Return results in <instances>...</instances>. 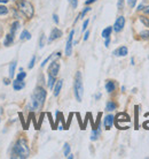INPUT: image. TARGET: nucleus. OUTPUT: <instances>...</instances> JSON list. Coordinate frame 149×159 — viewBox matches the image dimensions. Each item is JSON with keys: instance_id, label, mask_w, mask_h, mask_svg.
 <instances>
[{"instance_id": "obj_18", "label": "nucleus", "mask_w": 149, "mask_h": 159, "mask_svg": "<svg viewBox=\"0 0 149 159\" xmlns=\"http://www.w3.org/2000/svg\"><path fill=\"white\" fill-rule=\"evenodd\" d=\"M16 61H13L9 66V78H13L15 75V69H16Z\"/></svg>"}, {"instance_id": "obj_7", "label": "nucleus", "mask_w": 149, "mask_h": 159, "mask_svg": "<svg viewBox=\"0 0 149 159\" xmlns=\"http://www.w3.org/2000/svg\"><path fill=\"white\" fill-rule=\"evenodd\" d=\"M124 26H125V17L124 16H118L115 24H114V27H113V29H114V31L120 32L124 29Z\"/></svg>"}, {"instance_id": "obj_4", "label": "nucleus", "mask_w": 149, "mask_h": 159, "mask_svg": "<svg viewBox=\"0 0 149 159\" xmlns=\"http://www.w3.org/2000/svg\"><path fill=\"white\" fill-rule=\"evenodd\" d=\"M17 8L20 9V12L27 17V19H31L33 16L34 9L32 3L29 2L28 0H19L17 1Z\"/></svg>"}, {"instance_id": "obj_44", "label": "nucleus", "mask_w": 149, "mask_h": 159, "mask_svg": "<svg viewBox=\"0 0 149 159\" xmlns=\"http://www.w3.org/2000/svg\"><path fill=\"white\" fill-rule=\"evenodd\" d=\"M3 82H5V84H9V82H8V80H3Z\"/></svg>"}, {"instance_id": "obj_11", "label": "nucleus", "mask_w": 149, "mask_h": 159, "mask_svg": "<svg viewBox=\"0 0 149 159\" xmlns=\"http://www.w3.org/2000/svg\"><path fill=\"white\" fill-rule=\"evenodd\" d=\"M106 90H107V92H109V94H111V92H114L115 91V89H116V83H115V81H111V80H109V81H107L106 82Z\"/></svg>"}, {"instance_id": "obj_15", "label": "nucleus", "mask_w": 149, "mask_h": 159, "mask_svg": "<svg viewBox=\"0 0 149 159\" xmlns=\"http://www.w3.org/2000/svg\"><path fill=\"white\" fill-rule=\"evenodd\" d=\"M113 27H107L106 29H103V31H102V37L104 38V39H107V38H110V35H111V32H113Z\"/></svg>"}, {"instance_id": "obj_1", "label": "nucleus", "mask_w": 149, "mask_h": 159, "mask_svg": "<svg viewBox=\"0 0 149 159\" xmlns=\"http://www.w3.org/2000/svg\"><path fill=\"white\" fill-rule=\"evenodd\" d=\"M46 99V90L41 87H37L31 96L30 103L28 105V108L30 111H38L43 107Z\"/></svg>"}, {"instance_id": "obj_46", "label": "nucleus", "mask_w": 149, "mask_h": 159, "mask_svg": "<svg viewBox=\"0 0 149 159\" xmlns=\"http://www.w3.org/2000/svg\"><path fill=\"white\" fill-rule=\"evenodd\" d=\"M7 1H9V0H0V2H7Z\"/></svg>"}, {"instance_id": "obj_29", "label": "nucleus", "mask_w": 149, "mask_h": 159, "mask_svg": "<svg viewBox=\"0 0 149 159\" xmlns=\"http://www.w3.org/2000/svg\"><path fill=\"white\" fill-rule=\"evenodd\" d=\"M138 113H139V106H135V129H138L139 124H138Z\"/></svg>"}, {"instance_id": "obj_45", "label": "nucleus", "mask_w": 149, "mask_h": 159, "mask_svg": "<svg viewBox=\"0 0 149 159\" xmlns=\"http://www.w3.org/2000/svg\"><path fill=\"white\" fill-rule=\"evenodd\" d=\"M131 64H132V65H134V59H133V58L131 59Z\"/></svg>"}, {"instance_id": "obj_43", "label": "nucleus", "mask_w": 149, "mask_h": 159, "mask_svg": "<svg viewBox=\"0 0 149 159\" xmlns=\"http://www.w3.org/2000/svg\"><path fill=\"white\" fill-rule=\"evenodd\" d=\"M67 158H69V159H72V158H73V156H72V155H68V157H67Z\"/></svg>"}, {"instance_id": "obj_22", "label": "nucleus", "mask_w": 149, "mask_h": 159, "mask_svg": "<svg viewBox=\"0 0 149 159\" xmlns=\"http://www.w3.org/2000/svg\"><path fill=\"white\" fill-rule=\"evenodd\" d=\"M140 37L141 39H145V40H149V30H145V31L140 32Z\"/></svg>"}, {"instance_id": "obj_23", "label": "nucleus", "mask_w": 149, "mask_h": 159, "mask_svg": "<svg viewBox=\"0 0 149 159\" xmlns=\"http://www.w3.org/2000/svg\"><path fill=\"white\" fill-rule=\"evenodd\" d=\"M139 20L141 21L142 24H145V27H148L149 28V19L148 17H145V16H139Z\"/></svg>"}, {"instance_id": "obj_25", "label": "nucleus", "mask_w": 149, "mask_h": 159, "mask_svg": "<svg viewBox=\"0 0 149 159\" xmlns=\"http://www.w3.org/2000/svg\"><path fill=\"white\" fill-rule=\"evenodd\" d=\"M8 14V8L3 5H0V15H7Z\"/></svg>"}, {"instance_id": "obj_42", "label": "nucleus", "mask_w": 149, "mask_h": 159, "mask_svg": "<svg viewBox=\"0 0 149 159\" xmlns=\"http://www.w3.org/2000/svg\"><path fill=\"white\" fill-rule=\"evenodd\" d=\"M100 97H101V94H98V95L95 96V99H99Z\"/></svg>"}, {"instance_id": "obj_10", "label": "nucleus", "mask_w": 149, "mask_h": 159, "mask_svg": "<svg viewBox=\"0 0 149 159\" xmlns=\"http://www.w3.org/2000/svg\"><path fill=\"white\" fill-rule=\"evenodd\" d=\"M127 53H128V50L126 46H120L114 51V56H116V57H125V56H127Z\"/></svg>"}, {"instance_id": "obj_32", "label": "nucleus", "mask_w": 149, "mask_h": 159, "mask_svg": "<svg viewBox=\"0 0 149 159\" xmlns=\"http://www.w3.org/2000/svg\"><path fill=\"white\" fill-rule=\"evenodd\" d=\"M52 58H53V54H52V56H49V57H47V58H46V59H45V60L41 62V67H44V66L47 64V62H48V61H49Z\"/></svg>"}, {"instance_id": "obj_40", "label": "nucleus", "mask_w": 149, "mask_h": 159, "mask_svg": "<svg viewBox=\"0 0 149 159\" xmlns=\"http://www.w3.org/2000/svg\"><path fill=\"white\" fill-rule=\"evenodd\" d=\"M96 0H86L85 1V5H91V3H93V2H95Z\"/></svg>"}, {"instance_id": "obj_30", "label": "nucleus", "mask_w": 149, "mask_h": 159, "mask_svg": "<svg viewBox=\"0 0 149 159\" xmlns=\"http://www.w3.org/2000/svg\"><path fill=\"white\" fill-rule=\"evenodd\" d=\"M69 2H70L71 7H72L73 9L77 8V6H78V0H69Z\"/></svg>"}, {"instance_id": "obj_12", "label": "nucleus", "mask_w": 149, "mask_h": 159, "mask_svg": "<svg viewBox=\"0 0 149 159\" xmlns=\"http://www.w3.org/2000/svg\"><path fill=\"white\" fill-rule=\"evenodd\" d=\"M24 87H25V83H24L23 81H20V80H17V78H16V80L13 82V89H14L15 91L22 90Z\"/></svg>"}, {"instance_id": "obj_39", "label": "nucleus", "mask_w": 149, "mask_h": 159, "mask_svg": "<svg viewBox=\"0 0 149 159\" xmlns=\"http://www.w3.org/2000/svg\"><path fill=\"white\" fill-rule=\"evenodd\" d=\"M89 31H86L85 35H84V40H87V39H89Z\"/></svg>"}, {"instance_id": "obj_16", "label": "nucleus", "mask_w": 149, "mask_h": 159, "mask_svg": "<svg viewBox=\"0 0 149 159\" xmlns=\"http://www.w3.org/2000/svg\"><path fill=\"white\" fill-rule=\"evenodd\" d=\"M100 136V127L95 128L92 130V135H91V141H96Z\"/></svg>"}, {"instance_id": "obj_38", "label": "nucleus", "mask_w": 149, "mask_h": 159, "mask_svg": "<svg viewBox=\"0 0 149 159\" xmlns=\"http://www.w3.org/2000/svg\"><path fill=\"white\" fill-rule=\"evenodd\" d=\"M144 7H145V5H144V3H141V5H139V6H138L137 10H144Z\"/></svg>"}, {"instance_id": "obj_2", "label": "nucleus", "mask_w": 149, "mask_h": 159, "mask_svg": "<svg viewBox=\"0 0 149 159\" xmlns=\"http://www.w3.org/2000/svg\"><path fill=\"white\" fill-rule=\"evenodd\" d=\"M30 156V148L28 145V142L25 138L21 137L17 140V142L15 143L14 148H13V152H12V157L13 158H21L25 159Z\"/></svg>"}, {"instance_id": "obj_36", "label": "nucleus", "mask_w": 149, "mask_h": 159, "mask_svg": "<svg viewBox=\"0 0 149 159\" xmlns=\"http://www.w3.org/2000/svg\"><path fill=\"white\" fill-rule=\"evenodd\" d=\"M53 20H54V22H55L56 24L59 23V16H58L56 14H54V15H53Z\"/></svg>"}, {"instance_id": "obj_26", "label": "nucleus", "mask_w": 149, "mask_h": 159, "mask_svg": "<svg viewBox=\"0 0 149 159\" xmlns=\"http://www.w3.org/2000/svg\"><path fill=\"white\" fill-rule=\"evenodd\" d=\"M25 77H27V73H24V72H23V69L21 68V73L17 75V77H16V78H17V80H20V81H23Z\"/></svg>"}, {"instance_id": "obj_9", "label": "nucleus", "mask_w": 149, "mask_h": 159, "mask_svg": "<svg viewBox=\"0 0 149 159\" xmlns=\"http://www.w3.org/2000/svg\"><path fill=\"white\" fill-rule=\"evenodd\" d=\"M114 121H115V117L113 115V114H109V115H107L106 118H104V120H103V125H104V128L108 130V129H110V128L113 127V125H114Z\"/></svg>"}, {"instance_id": "obj_6", "label": "nucleus", "mask_w": 149, "mask_h": 159, "mask_svg": "<svg viewBox=\"0 0 149 159\" xmlns=\"http://www.w3.org/2000/svg\"><path fill=\"white\" fill-rule=\"evenodd\" d=\"M59 70H60L59 62H58V61H52L51 65H49V67H48V75L56 77L58 74H59Z\"/></svg>"}, {"instance_id": "obj_5", "label": "nucleus", "mask_w": 149, "mask_h": 159, "mask_svg": "<svg viewBox=\"0 0 149 159\" xmlns=\"http://www.w3.org/2000/svg\"><path fill=\"white\" fill-rule=\"evenodd\" d=\"M73 35H75V30H71L70 33H69L68 40H67V45H65V56L67 57H70L71 53H72V45H73L72 38H73Z\"/></svg>"}, {"instance_id": "obj_35", "label": "nucleus", "mask_w": 149, "mask_h": 159, "mask_svg": "<svg viewBox=\"0 0 149 159\" xmlns=\"http://www.w3.org/2000/svg\"><path fill=\"white\" fill-rule=\"evenodd\" d=\"M123 6H124V0H118V3H117L118 9H122V8H123Z\"/></svg>"}, {"instance_id": "obj_37", "label": "nucleus", "mask_w": 149, "mask_h": 159, "mask_svg": "<svg viewBox=\"0 0 149 159\" xmlns=\"http://www.w3.org/2000/svg\"><path fill=\"white\" fill-rule=\"evenodd\" d=\"M144 13H145L146 15H149V6H147V7L144 8Z\"/></svg>"}, {"instance_id": "obj_34", "label": "nucleus", "mask_w": 149, "mask_h": 159, "mask_svg": "<svg viewBox=\"0 0 149 159\" xmlns=\"http://www.w3.org/2000/svg\"><path fill=\"white\" fill-rule=\"evenodd\" d=\"M89 23V20H85V21H84V23H83V31H85V30H86V28H87Z\"/></svg>"}, {"instance_id": "obj_14", "label": "nucleus", "mask_w": 149, "mask_h": 159, "mask_svg": "<svg viewBox=\"0 0 149 159\" xmlns=\"http://www.w3.org/2000/svg\"><path fill=\"white\" fill-rule=\"evenodd\" d=\"M62 85H63V81H62V80H59V81L56 82V84L54 85V96H55V97H58V96L60 95L61 89H62Z\"/></svg>"}, {"instance_id": "obj_24", "label": "nucleus", "mask_w": 149, "mask_h": 159, "mask_svg": "<svg viewBox=\"0 0 149 159\" xmlns=\"http://www.w3.org/2000/svg\"><path fill=\"white\" fill-rule=\"evenodd\" d=\"M45 39H46V37H45V35L43 33V35L40 36V38H39V47H40V49H43V47L45 46Z\"/></svg>"}, {"instance_id": "obj_47", "label": "nucleus", "mask_w": 149, "mask_h": 159, "mask_svg": "<svg viewBox=\"0 0 149 159\" xmlns=\"http://www.w3.org/2000/svg\"><path fill=\"white\" fill-rule=\"evenodd\" d=\"M0 120H1V119H0Z\"/></svg>"}, {"instance_id": "obj_13", "label": "nucleus", "mask_w": 149, "mask_h": 159, "mask_svg": "<svg viewBox=\"0 0 149 159\" xmlns=\"http://www.w3.org/2000/svg\"><path fill=\"white\" fill-rule=\"evenodd\" d=\"M13 43H14V35H12V33L6 35L5 40H3V45L5 46H10Z\"/></svg>"}, {"instance_id": "obj_19", "label": "nucleus", "mask_w": 149, "mask_h": 159, "mask_svg": "<svg viewBox=\"0 0 149 159\" xmlns=\"http://www.w3.org/2000/svg\"><path fill=\"white\" fill-rule=\"evenodd\" d=\"M20 39L21 40H29V39H31V33L28 30H23L20 36Z\"/></svg>"}, {"instance_id": "obj_31", "label": "nucleus", "mask_w": 149, "mask_h": 159, "mask_svg": "<svg viewBox=\"0 0 149 159\" xmlns=\"http://www.w3.org/2000/svg\"><path fill=\"white\" fill-rule=\"evenodd\" d=\"M137 1H138V0H127V3H128V6H130L131 8H133V7H135Z\"/></svg>"}, {"instance_id": "obj_41", "label": "nucleus", "mask_w": 149, "mask_h": 159, "mask_svg": "<svg viewBox=\"0 0 149 159\" xmlns=\"http://www.w3.org/2000/svg\"><path fill=\"white\" fill-rule=\"evenodd\" d=\"M109 44H110V38H107V39H106V43H104V45L108 47V46H109Z\"/></svg>"}, {"instance_id": "obj_33", "label": "nucleus", "mask_w": 149, "mask_h": 159, "mask_svg": "<svg viewBox=\"0 0 149 159\" xmlns=\"http://www.w3.org/2000/svg\"><path fill=\"white\" fill-rule=\"evenodd\" d=\"M34 62H36V57L33 56V57H32V59H31V61H30L29 66H28L30 69H31V68H33V66H34Z\"/></svg>"}, {"instance_id": "obj_21", "label": "nucleus", "mask_w": 149, "mask_h": 159, "mask_svg": "<svg viewBox=\"0 0 149 159\" xmlns=\"http://www.w3.org/2000/svg\"><path fill=\"white\" fill-rule=\"evenodd\" d=\"M19 28H20V22H19V21H15V22L12 24V28H10V33H12V35H15Z\"/></svg>"}, {"instance_id": "obj_20", "label": "nucleus", "mask_w": 149, "mask_h": 159, "mask_svg": "<svg viewBox=\"0 0 149 159\" xmlns=\"http://www.w3.org/2000/svg\"><path fill=\"white\" fill-rule=\"evenodd\" d=\"M55 82H56V77L48 75V82H47V84H48V88H49V89H53V88H54Z\"/></svg>"}, {"instance_id": "obj_8", "label": "nucleus", "mask_w": 149, "mask_h": 159, "mask_svg": "<svg viewBox=\"0 0 149 159\" xmlns=\"http://www.w3.org/2000/svg\"><path fill=\"white\" fill-rule=\"evenodd\" d=\"M62 36V31L60 30L59 28H54L52 31H51V35H49V38H48V43H52L54 42L55 39H58Z\"/></svg>"}, {"instance_id": "obj_27", "label": "nucleus", "mask_w": 149, "mask_h": 159, "mask_svg": "<svg viewBox=\"0 0 149 159\" xmlns=\"http://www.w3.org/2000/svg\"><path fill=\"white\" fill-rule=\"evenodd\" d=\"M63 153L65 157H68V155H70V145L68 143L64 144V150H63Z\"/></svg>"}, {"instance_id": "obj_3", "label": "nucleus", "mask_w": 149, "mask_h": 159, "mask_svg": "<svg viewBox=\"0 0 149 159\" xmlns=\"http://www.w3.org/2000/svg\"><path fill=\"white\" fill-rule=\"evenodd\" d=\"M73 91H75V97L77 101L83 100V95H84V84H83V76L80 72L76 73L75 76V84H73Z\"/></svg>"}, {"instance_id": "obj_17", "label": "nucleus", "mask_w": 149, "mask_h": 159, "mask_svg": "<svg viewBox=\"0 0 149 159\" xmlns=\"http://www.w3.org/2000/svg\"><path fill=\"white\" fill-rule=\"evenodd\" d=\"M116 107H117V104H116L115 101H111V100H109V101L107 103V105H106V110L109 111V112L116 110Z\"/></svg>"}, {"instance_id": "obj_28", "label": "nucleus", "mask_w": 149, "mask_h": 159, "mask_svg": "<svg viewBox=\"0 0 149 159\" xmlns=\"http://www.w3.org/2000/svg\"><path fill=\"white\" fill-rule=\"evenodd\" d=\"M89 10H91V7H89V6H87V7H85V8L83 9V12L79 14V17H80V19H83V17H84V16H85V15L89 13Z\"/></svg>"}]
</instances>
